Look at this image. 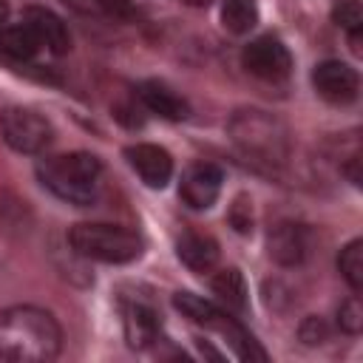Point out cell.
Wrapping results in <instances>:
<instances>
[{"mask_svg":"<svg viewBox=\"0 0 363 363\" xmlns=\"http://www.w3.org/2000/svg\"><path fill=\"white\" fill-rule=\"evenodd\" d=\"M62 349V329L48 309L17 303L0 309V360L45 363Z\"/></svg>","mask_w":363,"mask_h":363,"instance_id":"1","label":"cell"},{"mask_svg":"<svg viewBox=\"0 0 363 363\" xmlns=\"http://www.w3.org/2000/svg\"><path fill=\"white\" fill-rule=\"evenodd\" d=\"M37 179L45 190H51L57 199L68 204H91L99 193V179H102V162L99 156L88 150H74V153H60L48 156L37 164Z\"/></svg>","mask_w":363,"mask_h":363,"instance_id":"2","label":"cell"},{"mask_svg":"<svg viewBox=\"0 0 363 363\" xmlns=\"http://www.w3.org/2000/svg\"><path fill=\"white\" fill-rule=\"evenodd\" d=\"M68 241L77 255L88 261H102V264H130L145 250V241L133 230L119 224H105V221L74 224L68 233Z\"/></svg>","mask_w":363,"mask_h":363,"instance_id":"3","label":"cell"},{"mask_svg":"<svg viewBox=\"0 0 363 363\" xmlns=\"http://www.w3.org/2000/svg\"><path fill=\"white\" fill-rule=\"evenodd\" d=\"M227 130L247 156H255L261 162H284L289 153L286 128L267 111L244 108L230 119Z\"/></svg>","mask_w":363,"mask_h":363,"instance_id":"4","label":"cell"},{"mask_svg":"<svg viewBox=\"0 0 363 363\" xmlns=\"http://www.w3.org/2000/svg\"><path fill=\"white\" fill-rule=\"evenodd\" d=\"M0 133L17 153H43L54 139L51 122L23 105H9L0 111Z\"/></svg>","mask_w":363,"mask_h":363,"instance_id":"5","label":"cell"},{"mask_svg":"<svg viewBox=\"0 0 363 363\" xmlns=\"http://www.w3.org/2000/svg\"><path fill=\"white\" fill-rule=\"evenodd\" d=\"M241 62L244 68L258 77V79H267V82H278V79H286L289 71H292V54L289 48L272 37V34H264V37H255L244 45L241 51Z\"/></svg>","mask_w":363,"mask_h":363,"instance_id":"6","label":"cell"},{"mask_svg":"<svg viewBox=\"0 0 363 363\" xmlns=\"http://www.w3.org/2000/svg\"><path fill=\"white\" fill-rule=\"evenodd\" d=\"M312 85L320 99L332 105H349L357 99L360 91V77L349 62L340 60H323L312 71Z\"/></svg>","mask_w":363,"mask_h":363,"instance_id":"7","label":"cell"},{"mask_svg":"<svg viewBox=\"0 0 363 363\" xmlns=\"http://www.w3.org/2000/svg\"><path fill=\"white\" fill-rule=\"evenodd\" d=\"M221 184H224V173H221L218 164H213V162H196V164H190L182 173L179 196L184 199V204L190 210H207L221 196Z\"/></svg>","mask_w":363,"mask_h":363,"instance_id":"8","label":"cell"},{"mask_svg":"<svg viewBox=\"0 0 363 363\" xmlns=\"http://www.w3.org/2000/svg\"><path fill=\"white\" fill-rule=\"evenodd\" d=\"M125 159L133 167V173L153 190H162L173 176V156L153 142H136L125 147Z\"/></svg>","mask_w":363,"mask_h":363,"instance_id":"9","label":"cell"},{"mask_svg":"<svg viewBox=\"0 0 363 363\" xmlns=\"http://www.w3.org/2000/svg\"><path fill=\"white\" fill-rule=\"evenodd\" d=\"M23 23L37 34L40 45L48 48L51 54H68L71 51V31L57 11H51L45 6H26Z\"/></svg>","mask_w":363,"mask_h":363,"instance_id":"10","label":"cell"},{"mask_svg":"<svg viewBox=\"0 0 363 363\" xmlns=\"http://www.w3.org/2000/svg\"><path fill=\"white\" fill-rule=\"evenodd\" d=\"M136 96H139V102H142L145 111H150V113H156V116H162V119L182 122V119L190 116V102H187L179 91H173L167 82L145 79V82H139Z\"/></svg>","mask_w":363,"mask_h":363,"instance_id":"11","label":"cell"},{"mask_svg":"<svg viewBox=\"0 0 363 363\" xmlns=\"http://www.w3.org/2000/svg\"><path fill=\"white\" fill-rule=\"evenodd\" d=\"M122 326H125V340L130 349L153 346L159 340V332H162L159 312L145 301H128L122 306Z\"/></svg>","mask_w":363,"mask_h":363,"instance_id":"12","label":"cell"},{"mask_svg":"<svg viewBox=\"0 0 363 363\" xmlns=\"http://www.w3.org/2000/svg\"><path fill=\"white\" fill-rule=\"evenodd\" d=\"M267 250H269V258L278 261L281 267H295L303 261L306 255V233L301 224L295 221H281L269 230L267 235Z\"/></svg>","mask_w":363,"mask_h":363,"instance_id":"13","label":"cell"},{"mask_svg":"<svg viewBox=\"0 0 363 363\" xmlns=\"http://www.w3.org/2000/svg\"><path fill=\"white\" fill-rule=\"evenodd\" d=\"M176 255L179 261L193 269V272H210L216 264H218V241L207 233H184L179 241H176Z\"/></svg>","mask_w":363,"mask_h":363,"instance_id":"14","label":"cell"},{"mask_svg":"<svg viewBox=\"0 0 363 363\" xmlns=\"http://www.w3.org/2000/svg\"><path fill=\"white\" fill-rule=\"evenodd\" d=\"M173 306L193 323L199 326H207V329H218V323L227 318L224 309H218L216 303L204 301L201 295H193V292H176L173 295Z\"/></svg>","mask_w":363,"mask_h":363,"instance_id":"15","label":"cell"},{"mask_svg":"<svg viewBox=\"0 0 363 363\" xmlns=\"http://www.w3.org/2000/svg\"><path fill=\"white\" fill-rule=\"evenodd\" d=\"M40 48L43 45H40L37 34L26 23H20V26H3L0 28V51L3 54L14 57V60H31V57H37Z\"/></svg>","mask_w":363,"mask_h":363,"instance_id":"16","label":"cell"},{"mask_svg":"<svg viewBox=\"0 0 363 363\" xmlns=\"http://www.w3.org/2000/svg\"><path fill=\"white\" fill-rule=\"evenodd\" d=\"M213 292L218 295L221 303H227V309L241 312L247 306V284H244V275L235 267L218 269L213 275Z\"/></svg>","mask_w":363,"mask_h":363,"instance_id":"17","label":"cell"},{"mask_svg":"<svg viewBox=\"0 0 363 363\" xmlns=\"http://www.w3.org/2000/svg\"><path fill=\"white\" fill-rule=\"evenodd\" d=\"M258 23L255 0H221V26L230 34H247Z\"/></svg>","mask_w":363,"mask_h":363,"instance_id":"18","label":"cell"},{"mask_svg":"<svg viewBox=\"0 0 363 363\" xmlns=\"http://www.w3.org/2000/svg\"><path fill=\"white\" fill-rule=\"evenodd\" d=\"M337 269L343 275V281L352 286V292H360L363 289V241L354 238L349 241L340 255H337Z\"/></svg>","mask_w":363,"mask_h":363,"instance_id":"19","label":"cell"},{"mask_svg":"<svg viewBox=\"0 0 363 363\" xmlns=\"http://www.w3.org/2000/svg\"><path fill=\"white\" fill-rule=\"evenodd\" d=\"M79 14H94V17H130L133 6L130 0H62Z\"/></svg>","mask_w":363,"mask_h":363,"instance_id":"20","label":"cell"},{"mask_svg":"<svg viewBox=\"0 0 363 363\" xmlns=\"http://www.w3.org/2000/svg\"><path fill=\"white\" fill-rule=\"evenodd\" d=\"M332 20L335 26H340L352 43H360V31H363V6L360 0H337L332 6Z\"/></svg>","mask_w":363,"mask_h":363,"instance_id":"21","label":"cell"},{"mask_svg":"<svg viewBox=\"0 0 363 363\" xmlns=\"http://www.w3.org/2000/svg\"><path fill=\"white\" fill-rule=\"evenodd\" d=\"M337 326L346 335H360V329H363V306H360L357 295H352V298H346L340 303V309H337Z\"/></svg>","mask_w":363,"mask_h":363,"instance_id":"22","label":"cell"},{"mask_svg":"<svg viewBox=\"0 0 363 363\" xmlns=\"http://www.w3.org/2000/svg\"><path fill=\"white\" fill-rule=\"evenodd\" d=\"M227 218H230V224H233V230L235 233H241V235H247L250 230H252V201H250V196H235L233 199V204H230V213H227Z\"/></svg>","mask_w":363,"mask_h":363,"instance_id":"23","label":"cell"},{"mask_svg":"<svg viewBox=\"0 0 363 363\" xmlns=\"http://www.w3.org/2000/svg\"><path fill=\"white\" fill-rule=\"evenodd\" d=\"M298 337H301L306 346H320V343L329 340V326H326L323 318L309 315V318H303V323L298 326Z\"/></svg>","mask_w":363,"mask_h":363,"instance_id":"24","label":"cell"},{"mask_svg":"<svg viewBox=\"0 0 363 363\" xmlns=\"http://www.w3.org/2000/svg\"><path fill=\"white\" fill-rule=\"evenodd\" d=\"M113 116H116L122 125H128V128H139V125L145 122L142 108H139L136 102H122V105H116V108H113Z\"/></svg>","mask_w":363,"mask_h":363,"instance_id":"25","label":"cell"},{"mask_svg":"<svg viewBox=\"0 0 363 363\" xmlns=\"http://www.w3.org/2000/svg\"><path fill=\"white\" fill-rule=\"evenodd\" d=\"M182 3H187V6H193V9H207L213 0H182Z\"/></svg>","mask_w":363,"mask_h":363,"instance_id":"26","label":"cell"},{"mask_svg":"<svg viewBox=\"0 0 363 363\" xmlns=\"http://www.w3.org/2000/svg\"><path fill=\"white\" fill-rule=\"evenodd\" d=\"M6 17H9V6H6V0H0V28H3Z\"/></svg>","mask_w":363,"mask_h":363,"instance_id":"27","label":"cell"}]
</instances>
